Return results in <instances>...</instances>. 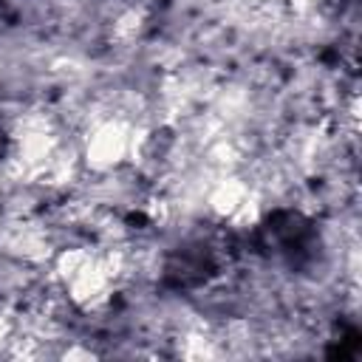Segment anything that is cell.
Wrapping results in <instances>:
<instances>
[{
  "label": "cell",
  "instance_id": "obj_1",
  "mask_svg": "<svg viewBox=\"0 0 362 362\" xmlns=\"http://www.w3.org/2000/svg\"><path fill=\"white\" fill-rule=\"evenodd\" d=\"M54 283L79 311H99L113 300L124 274V252L116 243L68 246L51 260Z\"/></svg>",
  "mask_w": 362,
  "mask_h": 362
},
{
  "label": "cell",
  "instance_id": "obj_2",
  "mask_svg": "<svg viewBox=\"0 0 362 362\" xmlns=\"http://www.w3.org/2000/svg\"><path fill=\"white\" fill-rule=\"evenodd\" d=\"M147 141H150L147 130L141 124H136L133 119L105 116L88 130L79 158L93 173H113V170L141 158L147 150Z\"/></svg>",
  "mask_w": 362,
  "mask_h": 362
},
{
  "label": "cell",
  "instance_id": "obj_3",
  "mask_svg": "<svg viewBox=\"0 0 362 362\" xmlns=\"http://www.w3.org/2000/svg\"><path fill=\"white\" fill-rule=\"evenodd\" d=\"M206 206H209L212 218H218L221 223H226L232 229H249L263 215V198H260L257 187L235 173L221 175L209 187Z\"/></svg>",
  "mask_w": 362,
  "mask_h": 362
},
{
  "label": "cell",
  "instance_id": "obj_4",
  "mask_svg": "<svg viewBox=\"0 0 362 362\" xmlns=\"http://www.w3.org/2000/svg\"><path fill=\"white\" fill-rule=\"evenodd\" d=\"M3 246L8 255L20 257V260H45L51 257V235L42 223L37 221H14L8 223V229L3 232Z\"/></svg>",
  "mask_w": 362,
  "mask_h": 362
},
{
  "label": "cell",
  "instance_id": "obj_5",
  "mask_svg": "<svg viewBox=\"0 0 362 362\" xmlns=\"http://www.w3.org/2000/svg\"><path fill=\"white\" fill-rule=\"evenodd\" d=\"M144 25H147V14H144L141 8H127V11H122V14L116 17V23H113V37H116L119 42H133V40L141 37Z\"/></svg>",
  "mask_w": 362,
  "mask_h": 362
},
{
  "label": "cell",
  "instance_id": "obj_6",
  "mask_svg": "<svg viewBox=\"0 0 362 362\" xmlns=\"http://www.w3.org/2000/svg\"><path fill=\"white\" fill-rule=\"evenodd\" d=\"M218 354H221V348H218L215 339H209L206 334L195 331V334H187V337H184L181 356H187V359H212V356H218Z\"/></svg>",
  "mask_w": 362,
  "mask_h": 362
},
{
  "label": "cell",
  "instance_id": "obj_7",
  "mask_svg": "<svg viewBox=\"0 0 362 362\" xmlns=\"http://www.w3.org/2000/svg\"><path fill=\"white\" fill-rule=\"evenodd\" d=\"M11 337H14V317L6 308H0V345L11 342Z\"/></svg>",
  "mask_w": 362,
  "mask_h": 362
},
{
  "label": "cell",
  "instance_id": "obj_8",
  "mask_svg": "<svg viewBox=\"0 0 362 362\" xmlns=\"http://www.w3.org/2000/svg\"><path fill=\"white\" fill-rule=\"evenodd\" d=\"M96 354L90 348H65L62 351V359H93Z\"/></svg>",
  "mask_w": 362,
  "mask_h": 362
},
{
  "label": "cell",
  "instance_id": "obj_9",
  "mask_svg": "<svg viewBox=\"0 0 362 362\" xmlns=\"http://www.w3.org/2000/svg\"><path fill=\"white\" fill-rule=\"evenodd\" d=\"M314 3H317V0H288V6H291L294 11H300V14H303V11H308Z\"/></svg>",
  "mask_w": 362,
  "mask_h": 362
}]
</instances>
